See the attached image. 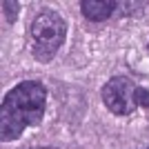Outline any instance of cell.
Wrapping results in <instances>:
<instances>
[{"label":"cell","instance_id":"6da1fadb","mask_svg":"<svg viewBox=\"0 0 149 149\" xmlns=\"http://www.w3.org/2000/svg\"><path fill=\"white\" fill-rule=\"evenodd\" d=\"M47 89L38 80H25L5 93L0 105V140L13 143L25 129L38 127L45 118Z\"/></svg>","mask_w":149,"mask_h":149},{"label":"cell","instance_id":"7a4b0ae2","mask_svg":"<svg viewBox=\"0 0 149 149\" xmlns=\"http://www.w3.org/2000/svg\"><path fill=\"white\" fill-rule=\"evenodd\" d=\"M67 38V22L56 9L45 7L33 16L29 25V42L31 54L38 62H51L65 45Z\"/></svg>","mask_w":149,"mask_h":149},{"label":"cell","instance_id":"3957f363","mask_svg":"<svg viewBox=\"0 0 149 149\" xmlns=\"http://www.w3.org/2000/svg\"><path fill=\"white\" fill-rule=\"evenodd\" d=\"M100 98L107 109L116 116H131L140 107L149 109V91L127 76H111L102 85Z\"/></svg>","mask_w":149,"mask_h":149},{"label":"cell","instance_id":"277c9868","mask_svg":"<svg viewBox=\"0 0 149 149\" xmlns=\"http://www.w3.org/2000/svg\"><path fill=\"white\" fill-rule=\"evenodd\" d=\"M118 7L120 2H113V0H82L80 11L89 22H105L116 13Z\"/></svg>","mask_w":149,"mask_h":149},{"label":"cell","instance_id":"5b68a950","mask_svg":"<svg viewBox=\"0 0 149 149\" xmlns=\"http://www.w3.org/2000/svg\"><path fill=\"white\" fill-rule=\"evenodd\" d=\"M2 11H5L7 22L13 25L16 18H18V13H20V2H16V0H2Z\"/></svg>","mask_w":149,"mask_h":149},{"label":"cell","instance_id":"8992f818","mask_svg":"<svg viewBox=\"0 0 149 149\" xmlns=\"http://www.w3.org/2000/svg\"><path fill=\"white\" fill-rule=\"evenodd\" d=\"M31 149H56V147H31Z\"/></svg>","mask_w":149,"mask_h":149},{"label":"cell","instance_id":"52a82bcc","mask_svg":"<svg viewBox=\"0 0 149 149\" xmlns=\"http://www.w3.org/2000/svg\"><path fill=\"white\" fill-rule=\"evenodd\" d=\"M147 49H149V45H147Z\"/></svg>","mask_w":149,"mask_h":149}]
</instances>
